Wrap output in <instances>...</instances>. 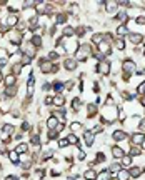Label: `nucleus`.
I'll return each instance as SVG.
<instances>
[{"mask_svg": "<svg viewBox=\"0 0 145 180\" xmlns=\"http://www.w3.org/2000/svg\"><path fill=\"white\" fill-rule=\"evenodd\" d=\"M54 105L55 107H63V105H65V97H63L62 94L54 95Z\"/></svg>", "mask_w": 145, "mask_h": 180, "instance_id": "obj_15", "label": "nucleus"}, {"mask_svg": "<svg viewBox=\"0 0 145 180\" xmlns=\"http://www.w3.org/2000/svg\"><path fill=\"white\" fill-rule=\"evenodd\" d=\"M103 5H105V12H109V14L119 12V2H113V0H107V2H103Z\"/></svg>", "mask_w": 145, "mask_h": 180, "instance_id": "obj_6", "label": "nucleus"}, {"mask_svg": "<svg viewBox=\"0 0 145 180\" xmlns=\"http://www.w3.org/2000/svg\"><path fill=\"white\" fill-rule=\"evenodd\" d=\"M48 60L54 64V62H57L58 60V54L57 52H48Z\"/></svg>", "mask_w": 145, "mask_h": 180, "instance_id": "obj_42", "label": "nucleus"}, {"mask_svg": "<svg viewBox=\"0 0 145 180\" xmlns=\"http://www.w3.org/2000/svg\"><path fill=\"white\" fill-rule=\"evenodd\" d=\"M115 20L119 22L120 25H125V22H127V12H117L115 14Z\"/></svg>", "mask_w": 145, "mask_h": 180, "instance_id": "obj_16", "label": "nucleus"}, {"mask_svg": "<svg viewBox=\"0 0 145 180\" xmlns=\"http://www.w3.org/2000/svg\"><path fill=\"white\" fill-rule=\"evenodd\" d=\"M120 162H122V167H125V169H128V167L132 165V157H130V155H125L123 159H120Z\"/></svg>", "mask_w": 145, "mask_h": 180, "instance_id": "obj_32", "label": "nucleus"}, {"mask_svg": "<svg viewBox=\"0 0 145 180\" xmlns=\"http://www.w3.org/2000/svg\"><path fill=\"white\" fill-rule=\"evenodd\" d=\"M110 178H112L110 172H109V170H103V172L97 173V178H95V180H110Z\"/></svg>", "mask_w": 145, "mask_h": 180, "instance_id": "obj_27", "label": "nucleus"}, {"mask_svg": "<svg viewBox=\"0 0 145 180\" xmlns=\"http://www.w3.org/2000/svg\"><path fill=\"white\" fill-rule=\"evenodd\" d=\"M143 55H145V48H143Z\"/></svg>", "mask_w": 145, "mask_h": 180, "instance_id": "obj_59", "label": "nucleus"}, {"mask_svg": "<svg viewBox=\"0 0 145 180\" xmlns=\"http://www.w3.org/2000/svg\"><path fill=\"white\" fill-rule=\"evenodd\" d=\"M140 104L145 107V95H140Z\"/></svg>", "mask_w": 145, "mask_h": 180, "instance_id": "obj_55", "label": "nucleus"}, {"mask_svg": "<svg viewBox=\"0 0 145 180\" xmlns=\"http://www.w3.org/2000/svg\"><path fill=\"white\" fill-rule=\"evenodd\" d=\"M7 57H8V50L0 48V60H7Z\"/></svg>", "mask_w": 145, "mask_h": 180, "instance_id": "obj_46", "label": "nucleus"}, {"mask_svg": "<svg viewBox=\"0 0 145 180\" xmlns=\"http://www.w3.org/2000/svg\"><path fill=\"white\" fill-rule=\"evenodd\" d=\"M125 138H127V133L123 132V130H115L113 132V140L115 142H123Z\"/></svg>", "mask_w": 145, "mask_h": 180, "instance_id": "obj_17", "label": "nucleus"}, {"mask_svg": "<svg viewBox=\"0 0 145 180\" xmlns=\"http://www.w3.org/2000/svg\"><path fill=\"white\" fill-rule=\"evenodd\" d=\"M142 148H143V150H145V140H143V144H142Z\"/></svg>", "mask_w": 145, "mask_h": 180, "instance_id": "obj_57", "label": "nucleus"}, {"mask_svg": "<svg viewBox=\"0 0 145 180\" xmlns=\"http://www.w3.org/2000/svg\"><path fill=\"white\" fill-rule=\"evenodd\" d=\"M62 88H63V83L62 82H54V90L55 92H60Z\"/></svg>", "mask_w": 145, "mask_h": 180, "instance_id": "obj_47", "label": "nucleus"}, {"mask_svg": "<svg viewBox=\"0 0 145 180\" xmlns=\"http://www.w3.org/2000/svg\"><path fill=\"white\" fill-rule=\"evenodd\" d=\"M87 30H88L87 27H77V29H75V35H79V37H84Z\"/></svg>", "mask_w": 145, "mask_h": 180, "instance_id": "obj_38", "label": "nucleus"}, {"mask_svg": "<svg viewBox=\"0 0 145 180\" xmlns=\"http://www.w3.org/2000/svg\"><path fill=\"white\" fill-rule=\"evenodd\" d=\"M122 70L125 73H134L135 70H137V65H135V62L132 60V58H125V60L122 62Z\"/></svg>", "mask_w": 145, "mask_h": 180, "instance_id": "obj_3", "label": "nucleus"}, {"mask_svg": "<svg viewBox=\"0 0 145 180\" xmlns=\"http://www.w3.org/2000/svg\"><path fill=\"white\" fill-rule=\"evenodd\" d=\"M128 40H130L134 45H140V43L143 42V35H142V33H130V35H128Z\"/></svg>", "mask_w": 145, "mask_h": 180, "instance_id": "obj_9", "label": "nucleus"}, {"mask_svg": "<svg viewBox=\"0 0 145 180\" xmlns=\"http://www.w3.org/2000/svg\"><path fill=\"white\" fill-rule=\"evenodd\" d=\"M137 92H138L140 95H145V80H143V82H140V83H138Z\"/></svg>", "mask_w": 145, "mask_h": 180, "instance_id": "obj_44", "label": "nucleus"}, {"mask_svg": "<svg viewBox=\"0 0 145 180\" xmlns=\"http://www.w3.org/2000/svg\"><path fill=\"white\" fill-rule=\"evenodd\" d=\"M4 82H5V85H7V87H14V85H15V75H14V73H8V75H5Z\"/></svg>", "mask_w": 145, "mask_h": 180, "instance_id": "obj_24", "label": "nucleus"}, {"mask_svg": "<svg viewBox=\"0 0 145 180\" xmlns=\"http://www.w3.org/2000/svg\"><path fill=\"white\" fill-rule=\"evenodd\" d=\"M115 32H117V37H119V39H122V37H125V35H130V32H128L127 25H119Z\"/></svg>", "mask_w": 145, "mask_h": 180, "instance_id": "obj_14", "label": "nucleus"}, {"mask_svg": "<svg viewBox=\"0 0 145 180\" xmlns=\"http://www.w3.org/2000/svg\"><path fill=\"white\" fill-rule=\"evenodd\" d=\"M15 152H17L18 155H20V154H27V152H29V145H27V144H20V145H17Z\"/></svg>", "mask_w": 145, "mask_h": 180, "instance_id": "obj_33", "label": "nucleus"}, {"mask_svg": "<svg viewBox=\"0 0 145 180\" xmlns=\"http://www.w3.org/2000/svg\"><path fill=\"white\" fill-rule=\"evenodd\" d=\"M17 23H18L17 14H10V15H8V18H7V27H15Z\"/></svg>", "mask_w": 145, "mask_h": 180, "instance_id": "obj_19", "label": "nucleus"}, {"mask_svg": "<svg viewBox=\"0 0 145 180\" xmlns=\"http://www.w3.org/2000/svg\"><path fill=\"white\" fill-rule=\"evenodd\" d=\"M143 140H145V135L142 132H137V133H134V135H132L130 145H138V147H140V145L143 144Z\"/></svg>", "mask_w": 145, "mask_h": 180, "instance_id": "obj_7", "label": "nucleus"}, {"mask_svg": "<svg viewBox=\"0 0 145 180\" xmlns=\"http://www.w3.org/2000/svg\"><path fill=\"white\" fill-rule=\"evenodd\" d=\"M33 95V75H30L29 79V83H27V97H32Z\"/></svg>", "mask_w": 145, "mask_h": 180, "instance_id": "obj_23", "label": "nucleus"}, {"mask_svg": "<svg viewBox=\"0 0 145 180\" xmlns=\"http://www.w3.org/2000/svg\"><path fill=\"white\" fill-rule=\"evenodd\" d=\"M82 129V123L80 122H72V125H70V130H72V133H75L77 130Z\"/></svg>", "mask_w": 145, "mask_h": 180, "instance_id": "obj_40", "label": "nucleus"}, {"mask_svg": "<svg viewBox=\"0 0 145 180\" xmlns=\"http://www.w3.org/2000/svg\"><path fill=\"white\" fill-rule=\"evenodd\" d=\"M112 155L115 157V159H123L125 157V152H123L122 147H119V145H115V147H112Z\"/></svg>", "mask_w": 145, "mask_h": 180, "instance_id": "obj_11", "label": "nucleus"}, {"mask_svg": "<svg viewBox=\"0 0 145 180\" xmlns=\"http://www.w3.org/2000/svg\"><path fill=\"white\" fill-rule=\"evenodd\" d=\"M8 159H10V162H14L15 165H18V154L15 150H10L8 152Z\"/></svg>", "mask_w": 145, "mask_h": 180, "instance_id": "obj_34", "label": "nucleus"}, {"mask_svg": "<svg viewBox=\"0 0 145 180\" xmlns=\"http://www.w3.org/2000/svg\"><path fill=\"white\" fill-rule=\"evenodd\" d=\"M102 42H103V33H95V35H92V43L100 45Z\"/></svg>", "mask_w": 145, "mask_h": 180, "instance_id": "obj_30", "label": "nucleus"}, {"mask_svg": "<svg viewBox=\"0 0 145 180\" xmlns=\"http://www.w3.org/2000/svg\"><path fill=\"white\" fill-rule=\"evenodd\" d=\"M0 80H2V73H0Z\"/></svg>", "mask_w": 145, "mask_h": 180, "instance_id": "obj_58", "label": "nucleus"}, {"mask_svg": "<svg viewBox=\"0 0 145 180\" xmlns=\"http://www.w3.org/2000/svg\"><path fill=\"white\" fill-rule=\"evenodd\" d=\"M107 170H109L110 173H119L120 170H122V167H120L119 162H113V163H110V167H109Z\"/></svg>", "mask_w": 145, "mask_h": 180, "instance_id": "obj_28", "label": "nucleus"}, {"mask_svg": "<svg viewBox=\"0 0 145 180\" xmlns=\"http://www.w3.org/2000/svg\"><path fill=\"white\" fill-rule=\"evenodd\" d=\"M73 85H75V82H73V80H69V82H67V85H65V88L67 90H72Z\"/></svg>", "mask_w": 145, "mask_h": 180, "instance_id": "obj_51", "label": "nucleus"}, {"mask_svg": "<svg viewBox=\"0 0 145 180\" xmlns=\"http://www.w3.org/2000/svg\"><path fill=\"white\" fill-rule=\"evenodd\" d=\"M130 157H138V155H142V148L138 147V145H130Z\"/></svg>", "mask_w": 145, "mask_h": 180, "instance_id": "obj_25", "label": "nucleus"}, {"mask_svg": "<svg viewBox=\"0 0 145 180\" xmlns=\"http://www.w3.org/2000/svg\"><path fill=\"white\" fill-rule=\"evenodd\" d=\"M87 115L88 117H95V115H97V112H98V108H97V105H95V104H88L87 105Z\"/></svg>", "mask_w": 145, "mask_h": 180, "instance_id": "obj_22", "label": "nucleus"}, {"mask_svg": "<svg viewBox=\"0 0 145 180\" xmlns=\"http://www.w3.org/2000/svg\"><path fill=\"white\" fill-rule=\"evenodd\" d=\"M84 159H85V152L80 150V152H79V160H84Z\"/></svg>", "mask_w": 145, "mask_h": 180, "instance_id": "obj_54", "label": "nucleus"}, {"mask_svg": "<svg viewBox=\"0 0 145 180\" xmlns=\"http://www.w3.org/2000/svg\"><path fill=\"white\" fill-rule=\"evenodd\" d=\"M90 54H92V45L90 43H82L79 47V50H77V54H75V58H77V62L87 60V57H90Z\"/></svg>", "mask_w": 145, "mask_h": 180, "instance_id": "obj_1", "label": "nucleus"}, {"mask_svg": "<svg viewBox=\"0 0 145 180\" xmlns=\"http://www.w3.org/2000/svg\"><path fill=\"white\" fill-rule=\"evenodd\" d=\"M115 177H117L119 180H128V178H130V170H127V169H122V170H120V172L117 173Z\"/></svg>", "mask_w": 145, "mask_h": 180, "instance_id": "obj_18", "label": "nucleus"}, {"mask_svg": "<svg viewBox=\"0 0 145 180\" xmlns=\"http://www.w3.org/2000/svg\"><path fill=\"white\" fill-rule=\"evenodd\" d=\"M67 145H69V140H67V138H60V140H58V147L60 148L67 147Z\"/></svg>", "mask_w": 145, "mask_h": 180, "instance_id": "obj_49", "label": "nucleus"}, {"mask_svg": "<svg viewBox=\"0 0 145 180\" xmlns=\"http://www.w3.org/2000/svg\"><path fill=\"white\" fill-rule=\"evenodd\" d=\"M143 172H145L143 167H132V169H130V177H132V178H138Z\"/></svg>", "mask_w": 145, "mask_h": 180, "instance_id": "obj_13", "label": "nucleus"}, {"mask_svg": "<svg viewBox=\"0 0 145 180\" xmlns=\"http://www.w3.org/2000/svg\"><path fill=\"white\" fill-rule=\"evenodd\" d=\"M98 50H100V54L105 57V55H110V52H112V48H110V43L107 42H102L100 45H98Z\"/></svg>", "mask_w": 145, "mask_h": 180, "instance_id": "obj_12", "label": "nucleus"}, {"mask_svg": "<svg viewBox=\"0 0 145 180\" xmlns=\"http://www.w3.org/2000/svg\"><path fill=\"white\" fill-rule=\"evenodd\" d=\"M14 125H10V123H5L4 127H2V132L4 133H7V135H12V133H14Z\"/></svg>", "mask_w": 145, "mask_h": 180, "instance_id": "obj_35", "label": "nucleus"}, {"mask_svg": "<svg viewBox=\"0 0 145 180\" xmlns=\"http://www.w3.org/2000/svg\"><path fill=\"white\" fill-rule=\"evenodd\" d=\"M115 47L119 48V50H123V48H125V43H123V39H119V37H117V40H115Z\"/></svg>", "mask_w": 145, "mask_h": 180, "instance_id": "obj_41", "label": "nucleus"}, {"mask_svg": "<svg viewBox=\"0 0 145 180\" xmlns=\"http://www.w3.org/2000/svg\"><path fill=\"white\" fill-rule=\"evenodd\" d=\"M138 129H140V132H145V119L140 120V123H138Z\"/></svg>", "mask_w": 145, "mask_h": 180, "instance_id": "obj_52", "label": "nucleus"}, {"mask_svg": "<svg viewBox=\"0 0 145 180\" xmlns=\"http://www.w3.org/2000/svg\"><path fill=\"white\" fill-rule=\"evenodd\" d=\"M22 48H23V55H27V57H35V47L32 45V42H25L22 45Z\"/></svg>", "mask_w": 145, "mask_h": 180, "instance_id": "obj_5", "label": "nucleus"}, {"mask_svg": "<svg viewBox=\"0 0 145 180\" xmlns=\"http://www.w3.org/2000/svg\"><path fill=\"white\" fill-rule=\"evenodd\" d=\"M135 22H137L138 25H145V17L143 15H138V17L135 18Z\"/></svg>", "mask_w": 145, "mask_h": 180, "instance_id": "obj_50", "label": "nucleus"}, {"mask_svg": "<svg viewBox=\"0 0 145 180\" xmlns=\"http://www.w3.org/2000/svg\"><path fill=\"white\" fill-rule=\"evenodd\" d=\"M15 94H17V87H7L5 88V97L7 98H12V97H15Z\"/></svg>", "mask_w": 145, "mask_h": 180, "instance_id": "obj_29", "label": "nucleus"}, {"mask_svg": "<svg viewBox=\"0 0 145 180\" xmlns=\"http://www.w3.org/2000/svg\"><path fill=\"white\" fill-rule=\"evenodd\" d=\"M39 65H40V70H42V72L44 73H55V72H58V69H57V65H54L52 64L50 60H45V58H42V60L39 62Z\"/></svg>", "mask_w": 145, "mask_h": 180, "instance_id": "obj_2", "label": "nucleus"}, {"mask_svg": "<svg viewBox=\"0 0 145 180\" xmlns=\"http://www.w3.org/2000/svg\"><path fill=\"white\" fill-rule=\"evenodd\" d=\"M63 129H65V122H58V125H57V127H55V129H54V132H55V133H57V135H58V133H60V132H62V130H63Z\"/></svg>", "mask_w": 145, "mask_h": 180, "instance_id": "obj_43", "label": "nucleus"}, {"mask_svg": "<svg viewBox=\"0 0 145 180\" xmlns=\"http://www.w3.org/2000/svg\"><path fill=\"white\" fill-rule=\"evenodd\" d=\"M67 140H69V144L77 145V147H79V138H77V135H75V133H70L69 137H67Z\"/></svg>", "mask_w": 145, "mask_h": 180, "instance_id": "obj_37", "label": "nucleus"}, {"mask_svg": "<svg viewBox=\"0 0 145 180\" xmlns=\"http://www.w3.org/2000/svg\"><path fill=\"white\" fill-rule=\"evenodd\" d=\"M97 72H100V73H103V75H109L110 73V64L109 62H98V65H97Z\"/></svg>", "mask_w": 145, "mask_h": 180, "instance_id": "obj_8", "label": "nucleus"}, {"mask_svg": "<svg viewBox=\"0 0 145 180\" xmlns=\"http://www.w3.org/2000/svg\"><path fill=\"white\" fill-rule=\"evenodd\" d=\"M12 70H14V75H18L22 72V64H14L12 65Z\"/></svg>", "mask_w": 145, "mask_h": 180, "instance_id": "obj_39", "label": "nucleus"}, {"mask_svg": "<svg viewBox=\"0 0 145 180\" xmlns=\"http://www.w3.org/2000/svg\"><path fill=\"white\" fill-rule=\"evenodd\" d=\"M84 138H85V144H87V147H92L95 142V135L92 133V130H87V132L84 133Z\"/></svg>", "mask_w": 145, "mask_h": 180, "instance_id": "obj_10", "label": "nucleus"}, {"mask_svg": "<svg viewBox=\"0 0 145 180\" xmlns=\"http://www.w3.org/2000/svg\"><path fill=\"white\" fill-rule=\"evenodd\" d=\"M77 67H79V62H77L75 57H69L63 60V69L67 72H73V70H77Z\"/></svg>", "mask_w": 145, "mask_h": 180, "instance_id": "obj_4", "label": "nucleus"}, {"mask_svg": "<svg viewBox=\"0 0 145 180\" xmlns=\"http://www.w3.org/2000/svg\"><path fill=\"white\" fill-rule=\"evenodd\" d=\"M58 122H60V120H58L57 117L50 115V117H48V120H47V127H48V129H50V130H54L55 127L58 125Z\"/></svg>", "mask_w": 145, "mask_h": 180, "instance_id": "obj_20", "label": "nucleus"}, {"mask_svg": "<svg viewBox=\"0 0 145 180\" xmlns=\"http://www.w3.org/2000/svg\"><path fill=\"white\" fill-rule=\"evenodd\" d=\"M29 129H30L29 122H23V123H22V130H29Z\"/></svg>", "mask_w": 145, "mask_h": 180, "instance_id": "obj_53", "label": "nucleus"}, {"mask_svg": "<svg viewBox=\"0 0 145 180\" xmlns=\"http://www.w3.org/2000/svg\"><path fill=\"white\" fill-rule=\"evenodd\" d=\"M62 33H63V37H73L75 35V29L73 27H70V25H67V27H63V30H62Z\"/></svg>", "mask_w": 145, "mask_h": 180, "instance_id": "obj_21", "label": "nucleus"}, {"mask_svg": "<svg viewBox=\"0 0 145 180\" xmlns=\"http://www.w3.org/2000/svg\"><path fill=\"white\" fill-rule=\"evenodd\" d=\"M84 178L85 180H95V178H97V172H95L94 169H88L87 172L84 173Z\"/></svg>", "mask_w": 145, "mask_h": 180, "instance_id": "obj_26", "label": "nucleus"}, {"mask_svg": "<svg viewBox=\"0 0 145 180\" xmlns=\"http://www.w3.org/2000/svg\"><path fill=\"white\" fill-rule=\"evenodd\" d=\"M80 104H82V102H80V98L75 97V98H73V102H72V108H73V110H79Z\"/></svg>", "mask_w": 145, "mask_h": 180, "instance_id": "obj_45", "label": "nucleus"}, {"mask_svg": "<svg viewBox=\"0 0 145 180\" xmlns=\"http://www.w3.org/2000/svg\"><path fill=\"white\" fill-rule=\"evenodd\" d=\"M30 62H32V58H30V57H27V55H22V60H20V64H22V65H29Z\"/></svg>", "mask_w": 145, "mask_h": 180, "instance_id": "obj_48", "label": "nucleus"}, {"mask_svg": "<svg viewBox=\"0 0 145 180\" xmlns=\"http://www.w3.org/2000/svg\"><path fill=\"white\" fill-rule=\"evenodd\" d=\"M42 42H44V40H42V37H40V35H33L32 37V45H33V47H42V45H44Z\"/></svg>", "mask_w": 145, "mask_h": 180, "instance_id": "obj_31", "label": "nucleus"}, {"mask_svg": "<svg viewBox=\"0 0 145 180\" xmlns=\"http://www.w3.org/2000/svg\"><path fill=\"white\" fill-rule=\"evenodd\" d=\"M5 64H7V60H0V67H4Z\"/></svg>", "mask_w": 145, "mask_h": 180, "instance_id": "obj_56", "label": "nucleus"}, {"mask_svg": "<svg viewBox=\"0 0 145 180\" xmlns=\"http://www.w3.org/2000/svg\"><path fill=\"white\" fill-rule=\"evenodd\" d=\"M67 15L65 14H58V15H55V23H65L67 22Z\"/></svg>", "mask_w": 145, "mask_h": 180, "instance_id": "obj_36", "label": "nucleus"}]
</instances>
